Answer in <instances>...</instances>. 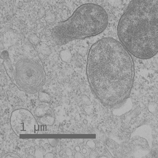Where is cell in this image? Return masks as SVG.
Masks as SVG:
<instances>
[{
    "mask_svg": "<svg viewBox=\"0 0 158 158\" xmlns=\"http://www.w3.org/2000/svg\"><path fill=\"white\" fill-rule=\"evenodd\" d=\"M131 55L120 41L111 37L98 40L89 49L87 79L93 93L104 106H116L129 96L134 77Z\"/></svg>",
    "mask_w": 158,
    "mask_h": 158,
    "instance_id": "obj_1",
    "label": "cell"
},
{
    "mask_svg": "<svg viewBox=\"0 0 158 158\" xmlns=\"http://www.w3.org/2000/svg\"><path fill=\"white\" fill-rule=\"evenodd\" d=\"M117 34L134 57L154 56L158 52V0H131L119 19Z\"/></svg>",
    "mask_w": 158,
    "mask_h": 158,
    "instance_id": "obj_2",
    "label": "cell"
},
{
    "mask_svg": "<svg viewBox=\"0 0 158 158\" xmlns=\"http://www.w3.org/2000/svg\"><path fill=\"white\" fill-rule=\"evenodd\" d=\"M108 14L100 5L84 4L78 7L70 18L59 23L52 30V38L58 45L75 40H82L100 34L108 25Z\"/></svg>",
    "mask_w": 158,
    "mask_h": 158,
    "instance_id": "obj_3",
    "label": "cell"
},
{
    "mask_svg": "<svg viewBox=\"0 0 158 158\" xmlns=\"http://www.w3.org/2000/svg\"><path fill=\"white\" fill-rule=\"evenodd\" d=\"M1 57L10 80L20 90L30 94L41 91L46 83V72L39 57L31 48L18 50L13 57L4 51Z\"/></svg>",
    "mask_w": 158,
    "mask_h": 158,
    "instance_id": "obj_4",
    "label": "cell"
},
{
    "mask_svg": "<svg viewBox=\"0 0 158 158\" xmlns=\"http://www.w3.org/2000/svg\"><path fill=\"white\" fill-rule=\"evenodd\" d=\"M12 130L17 136L38 133L39 125L32 113L26 109H18L12 112L10 119Z\"/></svg>",
    "mask_w": 158,
    "mask_h": 158,
    "instance_id": "obj_5",
    "label": "cell"
},
{
    "mask_svg": "<svg viewBox=\"0 0 158 158\" xmlns=\"http://www.w3.org/2000/svg\"><path fill=\"white\" fill-rule=\"evenodd\" d=\"M34 114L38 122L41 124L51 126L55 121V114L53 109L46 104L38 105L34 110Z\"/></svg>",
    "mask_w": 158,
    "mask_h": 158,
    "instance_id": "obj_6",
    "label": "cell"
},
{
    "mask_svg": "<svg viewBox=\"0 0 158 158\" xmlns=\"http://www.w3.org/2000/svg\"><path fill=\"white\" fill-rule=\"evenodd\" d=\"M38 98L42 102H49L51 100L50 96L48 93L40 91L38 93Z\"/></svg>",
    "mask_w": 158,
    "mask_h": 158,
    "instance_id": "obj_7",
    "label": "cell"
},
{
    "mask_svg": "<svg viewBox=\"0 0 158 158\" xmlns=\"http://www.w3.org/2000/svg\"><path fill=\"white\" fill-rule=\"evenodd\" d=\"M61 59L64 62L69 63L70 62L71 54L70 52L68 50L63 51L60 53Z\"/></svg>",
    "mask_w": 158,
    "mask_h": 158,
    "instance_id": "obj_8",
    "label": "cell"
},
{
    "mask_svg": "<svg viewBox=\"0 0 158 158\" xmlns=\"http://www.w3.org/2000/svg\"><path fill=\"white\" fill-rule=\"evenodd\" d=\"M20 157L16 153L12 152H8L3 155L2 158H20Z\"/></svg>",
    "mask_w": 158,
    "mask_h": 158,
    "instance_id": "obj_9",
    "label": "cell"
},
{
    "mask_svg": "<svg viewBox=\"0 0 158 158\" xmlns=\"http://www.w3.org/2000/svg\"><path fill=\"white\" fill-rule=\"evenodd\" d=\"M49 142L50 143V145L52 147H55L56 146L57 144V141L56 140L54 139H48Z\"/></svg>",
    "mask_w": 158,
    "mask_h": 158,
    "instance_id": "obj_10",
    "label": "cell"
},
{
    "mask_svg": "<svg viewBox=\"0 0 158 158\" xmlns=\"http://www.w3.org/2000/svg\"><path fill=\"white\" fill-rule=\"evenodd\" d=\"M87 145L91 149H95L96 147L95 143L92 141H89L88 142H87Z\"/></svg>",
    "mask_w": 158,
    "mask_h": 158,
    "instance_id": "obj_11",
    "label": "cell"
},
{
    "mask_svg": "<svg viewBox=\"0 0 158 158\" xmlns=\"http://www.w3.org/2000/svg\"><path fill=\"white\" fill-rule=\"evenodd\" d=\"M54 157V155L52 153H47L44 156L45 158H53Z\"/></svg>",
    "mask_w": 158,
    "mask_h": 158,
    "instance_id": "obj_12",
    "label": "cell"
},
{
    "mask_svg": "<svg viewBox=\"0 0 158 158\" xmlns=\"http://www.w3.org/2000/svg\"><path fill=\"white\" fill-rule=\"evenodd\" d=\"M75 157H77V158H80V157H82V156L80 153L78 152L76 153V154L75 155Z\"/></svg>",
    "mask_w": 158,
    "mask_h": 158,
    "instance_id": "obj_13",
    "label": "cell"
},
{
    "mask_svg": "<svg viewBox=\"0 0 158 158\" xmlns=\"http://www.w3.org/2000/svg\"><path fill=\"white\" fill-rule=\"evenodd\" d=\"M71 151V149H66V154H67L68 155H71L72 154V151H70L69 152V151Z\"/></svg>",
    "mask_w": 158,
    "mask_h": 158,
    "instance_id": "obj_14",
    "label": "cell"
},
{
    "mask_svg": "<svg viewBox=\"0 0 158 158\" xmlns=\"http://www.w3.org/2000/svg\"><path fill=\"white\" fill-rule=\"evenodd\" d=\"M75 149H76V151H78V152H79V151H80V147L78 146H77L76 147V148H75Z\"/></svg>",
    "mask_w": 158,
    "mask_h": 158,
    "instance_id": "obj_15",
    "label": "cell"
},
{
    "mask_svg": "<svg viewBox=\"0 0 158 158\" xmlns=\"http://www.w3.org/2000/svg\"><path fill=\"white\" fill-rule=\"evenodd\" d=\"M82 152L83 153H87L86 149H85L84 148L82 149Z\"/></svg>",
    "mask_w": 158,
    "mask_h": 158,
    "instance_id": "obj_16",
    "label": "cell"
},
{
    "mask_svg": "<svg viewBox=\"0 0 158 158\" xmlns=\"http://www.w3.org/2000/svg\"><path fill=\"white\" fill-rule=\"evenodd\" d=\"M25 2H27L28 1V0H24Z\"/></svg>",
    "mask_w": 158,
    "mask_h": 158,
    "instance_id": "obj_17",
    "label": "cell"
}]
</instances>
